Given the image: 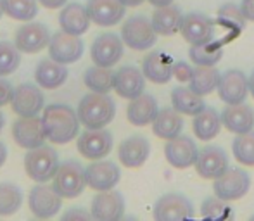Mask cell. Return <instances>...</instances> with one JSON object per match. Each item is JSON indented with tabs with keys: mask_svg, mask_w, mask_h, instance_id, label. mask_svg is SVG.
<instances>
[{
	"mask_svg": "<svg viewBox=\"0 0 254 221\" xmlns=\"http://www.w3.org/2000/svg\"><path fill=\"white\" fill-rule=\"evenodd\" d=\"M192 130L199 140H213L218 137L221 130V117L214 108H204L201 112H197L192 121Z\"/></svg>",
	"mask_w": 254,
	"mask_h": 221,
	"instance_id": "cell-31",
	"label": "cell"
},
{
	"mask_svg": "<svg viewBox=\"0 0 254 221\" xmlns=\"http://www.w3.org/2000/svg\"><path fill=\"white\" fill-rule=\"evenodd\" d=\"M220 76V71L214 66H195L190 80H189V88L204 97V95L211 94L214 88H218Z\"/></svg>",
	"mask_w": 254,
	"mask_h": 221,
	"instance_id": "cell-33",
	"label": "cell"
},
{
	"mask_svg": "<svg viewBox=\"0 0 254 221\" xmlns=\"http://www.w3.org/2000/svg\"><path fill=\"white\" fill-rule=\"evenodd\" d=\"M249 94V78L239 69H228L220 76L218 95L227 106L242 104Z\"/></svg>",
	"mask_w": 254,
	"mask_h": 221,
	"instance_id": "cell-16",
	"label": "cell"
},
{
	"mask_svg": "<svg viewBox=\"0 0 254 221\" xmlns=\"http://www.w3.org/2000/svg\"><path fill=\"white\" fill-rule=\"evenodd\" d=\"M28 206L35 218L49 220L59 215L63 208V197L47 183H40L31 188L28 195Z\"/></svg>",
	"mask_w": 254,
	"mask_h": 221,
	"instance_id": "cell-7",
	"label": "cell"
},
{
	"mask_svg": "<svg viewBox=\"0 0 254 221\" xmlns=\"http://www.w3.org/2000/svg\"><path fill=\"white\" fill-rule=\"evenodd\" d=\"M241 12L246 19L254 21V0H242L241 2Z\"/></svg>",
	"mask_w": 254,
	"mask_h": 221,
	"instance_id": "cell-45",
	"label": "cell"
},
{
	"mask_svg": "<svg viewBox=\"0 0 254 221\" xmlns=\"http://www.w3.org/2000/svg\"><path fill=\"white\" fill-rule=\"evenodd\" d=\"M3 14V5H2V0H0V17H2Z\"/></svg>",
	"mask_w": 254,
	"mask_h": 221,
	"instance_id": "cell-52",
	"label": "cell"
},
{
	"mask_svg": "<svg viewBox=\"0 0 254 221\" xmlns=\"http://www.w3.org/2000/svg\"><path fill=\"white\" fill-rule=\"evenodd\" d=\"M78 119L87 130H99L113 123L116 116V104L107 94L90 92L78 104Z\"/></svg>",
	"mask_w": 254,
	"mask_h": 221,
	"instance_id": "cell-2",
	"label": "cell"
},
{
	"mask_svg": "<svg viewBox=\"0 0 254 221\" xmlns=\"http://www.w3.org/2000/svg\"><path fill=\"white\" fill-rule=\"evenodd\" d=\"M251 188V176L241 167H228L223 174L214 178V195L227 202L242 199Z\"/></svg>",
	"mask_w": 254,
	"mask_h": 221,
	"instance_id": "cell-5",
	"label": "cell"
},
{
	"mask_svg": "<svg viewBox=\"0 0 254 221\" xmlns=\"http://www.w3.org/2000/svg\"><path fill=\"white\" fill-rule=\"evenodd\" d=\"M121 3H123L125 7H137V5H140L144 0H120Z\"/></svg>",
	"mask_w": 254,
	"mask_h": 221,
	"instance_id": "cell-49",
	"label": "cell"
},
{
	"mask_svg": "<svg viewBox=\"0 0 254 221\" xmlns=\"http://www.w3.org/2000/svg\"><path fill=\"white\" fill-rule=\"evenodd\" d=\"M23 192L14 183H0V216H12L21 209Z\"/></svg>",
	"mask_w": 254,
	"mask_h": 221,
	"instance_id": "cell-36",
	"label": "cell"
},
{
	"mask_svg": "<svg viewBox=\"0 0 254 221\" xmlns=\"http://www.w3.org/2000/svg\"><path fill=\"white\" fill-rule=\"evenodd\" d=\"M83 83L90 92L109 94L114 85V73L111 67H102L95 64L83 73Z\"/></svg>",
	"mask_w": 254,
	"mask_h": 221,
	"instance_id": "cell-34",
	"label": "cell"
},
{
	"mask_svg": "<svg viewBox=\"0 0 254 221\" xmlns=\"http://www.w3.org/2000/svg\"><path fill=\"white\" fill-rule=\"evenodd\" d=\"M59 167V156L51 145H40V147L30 149L24 156V169L31 180L38 183H47L52 180Z\"/></svg>",
	"mask_w": 254,
	"mask_h": 221,
	"instance_id": "cell-3",
	"label": "cell"
},
{
	"mask_svg": "<svg viewBox=\"0 0 254 221\" xmlns=\"http://www.w3.org/2000/svg\"><path fill=\"white\" fill-rule=\"evenodd\" d=\"M182 12L175 5L156 7V12L152 14V28L161 37H173L175 33L180 31Z\"/></svg>",
	"mask_w": 254,
	"mask_h": 221,
	"instance_id": "cell-30",
	"label": "cell"
},
{
	"mask_svg": "<svg viewBox=\"0 0 254 221\" xmlns=\"http://www.w3.org/2000/svg\"><path fill=\"white\" fill-rule=\"evenodd\" d=\"M149 3H152L154 7H164V5H171L173 0H147Z\"/></svg>",
	"mask_w": 254,
	"mask_h": 221,
	"instance_id": "cell-48",
	"label": "cell"
},
{
	"mask_svg": "<svg viewBox=\"0 0 254 221\" xmlns=\"http://www.w3.org/2000/svg\"><path fill=\"white\" fill-rule=\"evenodd\" d=\"M218 21L228 28H234L235 33H241L246 26V17L242 16L241 7L234 5V3H225L218 10Z\"/></svg>",
	"mask_w": 254,
	"mask_h": 221,
	"instance_id": "cell-41",
	"label": "cell"
},
{
	"mask_svg": "<svg viewBox=\"0 0 254 221\" xmlns=\"http://www.w3.org/2000/svg\"><path fill=\"white\" fill-rule=\"evenodd\" d=\"M3 14L16 21H31L38 14L37 0H2Z\"/></svg>",
	"mask_w": 254,
	"mask_h": 221,
	"instance_id": "cell-37",
	"label": "cell"
},
{
	"mask_svg": "<svg viewBox=\"0 0 254 221\" xmlns=\"http://www.w3.org/2000/svg\"><path fill=\"white\" fill-rule=\"evenodd\" d=\"M76 149L85 159L97 161L106 158L113 149V135L104 128L99 130H87L78 137Z\"/></svg>",
	"mask_w": 254,
	"mask_h": 221,
	"instance_id": "cell-14",
	"label": "cell"
},
{
	"mask_svg": "<svg viewBox=\"0 0 254 221\" xmlns=\"http://www.w3.org/2000/svg\"><path fill=\"white\" fill-rule=\"evenodd\" d=\"M85 52V45L78 35H71L66 31H57L49 42V55L59 64H73L81 59Z\"/></svg>",
	"mask_w": 254,
	"mask_h": 221,
	"instance_id": "cell-10",
	"label": "cell"
},
{
	"mask_svg": "<svg viewBox=\"0 0 254 221\" xmlns=\"http://www.w3.org/2000/svg\"><path fill=\"white\" fill-rule=\"evenodd\" d=\"M92 215L87 209H69L63 215V220H90Z\"/></svg>",
	"mask_w": 254,
	"mask_h": 221,
	"instance_id": "cell-44",
	"label": "cell"
},
{
	"mask_svg": "<svg viewBox=\"0 0 254 221\" xmlns=\"http://www.w3.org/2000/svg\"><path fill=\"white\" fill-rule=\"evenodd\" d=\"M90 16H88V10L85 5L78 2L67 3L59 14V24L63 28V31L71 35H78L81 37L83 33H87L88 28H90Z\"/></svg>",
	"mask_w": 254,
	"mask_h": 221,
	"instance_id": "cell-26",
	"label": "cell"
},
{
	"mask_svg": "<svg viewBox=\"0 0 254 221\" xmlns=\"http://www.w3.org/2000/svg\"><path fill=\"white\" fill-rule=\"evenodd\" d=\"M189 57L195 66H216L223 57V44L211 40L207 44L190 45Z\"/></svg>",
	"mask_w": 254,
	"mask_h": 221,
	"instance_id": "cell-35",
	"label": "cell"
},
{
	"mask_svg": "<svg viewBox=\"0 0 254 221\" xmlns=\"http://www.w3.org/2000/svg\"><path fill=\"white\" fill-rule=\"evenodd\" d=\"M10 108L17 116H38V112L45 108V97L37 85L21 83L14 88Z\"/></svg>",
	"mask_w": 254,
	"mask_h": 221,
	"instance_id": "cell-12",
	"label": "cell"
},
{
	"mask_svg": "<svg viewBox=\"0 0 254 221\" xmlns=\"http://www.w3.org/2000/svg\"><path fill=\"white\" fill-rule=\"evenodd\" d=\"M123 40L114 33H104L94 40L90 47V57L94 64L102 67H113L123 57Z\"/></svg>",
	"mask_w": 254,
	"mask_h": 221,
	"instance_id": "cell-19",
	"label": "cell"
},
{
	"mask_svg": "<svg viewBox=\"0 0 254 221\" xmlns=\"http://www.w3.org/2000/svg\"><path fill=\"white\" fill-rule=\"evenodd\" d=\"M120 180L121 171L113 161L97 159L85 169V181H87V187H90L92 190H111L120 183Z\"/></svg>",
	"mask_w": 254,
	"mask_h": 221,
	"instance_id": "cell-18",
	"label": "cell"
},
{
	"mask_svg": "<svg viewBox=\"0 0 254 221\" xmlns=\"http://www.w3.org/2000/svg\"><path fill=\"white\" fill-rule=\"evenodd\" d=\"M157 110V101L151 94H140L138 97L131 99L127 109V119L133 126H147L154 121Z\"/></svg>",
	"mask_w": 254,
	"mask_h": 221,
	"instance_id": "cell-27",
	"label": "cell"
},
{
	"mask_svg": "<svg viewBox=\"0 0 254 221\" xmlns=\"http://www.w3.org/2000/svg\"><path fill=\"white\" fill-rule=\"evenodd\" d=\"M232 152L239 165L254 166V130L237 135L232 144Z\"/></svg>",
	"mask_w": 254,
	"mask_h": 221,
	"instance_id": "cell-38",
	"label": "cell"
},
{
	"mask_svg": "<svg viewBox=\"0 0 254 221\" xmlns=\"http://www.w3.org/2000/svg\"><path fill=\"white\" fill-rule=\"evenodd\" d=\"M114 92L121 99H135L145 92V76L135 66H123L114 73Z\"/></svg>",
	"mask_w": 254,
	"mask_h": 221,
	"instance_id": "cell-21",
	"label": "cell"
},
{
	"mask_svg": "<svg viewBox=\"0 0 254 221\" xmlns=\"http://www.w3.org/2000/svg\"><path fill=\"white\" fill-rule=\"evenodd\" d=\"M192 71H194V67H190L187 62H184V60H177V62H173V76L177 78L178 81H189L192 76Z\"/></svg>",
	"mask_w": 254,
	"mask_h": 221,
	"instance_id": "cell-42",
	"label": "cell"
},
{
	"mask_svg": "<svg viewBox=\"0 0 254 221\" xmlns=\"http://www.w3.org/2000/svg\"><path fill=\"white\" fill-rule=\"evenodd\" d=\"M253 220H254V215H253Z\"/></svg>",
	"mask_w": 254,
	"mask_h": 221,
	"instance_id": "cell-53",
	"label": "cell"
},
{
	"mask_svg": "<svg viewBox=\"0 0 254 221\" xmlns=\"http://www.w3.org/2000/svg\"><path fill=\"white\" fill-rule=\"evenodd\" d=\"M21 64V52L10 42H0V76L12 74Z\"/></svg>",
	"mask_w": 254,
	"mask_h": 221,
	"instance_id": "cell-39",
	"label": "cell"
},
{
	"mask_svg": "<svg viewBox=\"0 0 254 221\" xmlns=\"http://www.w3.org/2000/svg\"><path fill=\"white\" fill-rule=\"evenodd\" d=\"M180 33L190 45L207 44L214 38V23L202 12H189L182 16Z\"/></svg>",
	"mask_w": 254,
	"mask_h": 221,
	"instance_id": "cell-13",
	"label": "cell"
},
{
	"mask_svg": "<svg viewBox=\"0 0 254 221\" xmlns=\"http://www.w3.org/2000/svg\"><path fill=\"white\" fill-rule=\"evenodd\" d=\"M220 117L221 124L235 135L248 133L254 128V109L251 106L244 104V102L242 104L227 106V109H223Z\"/></svg>",
	"mask_w": 254,
	"mask_h": 221,
	"instance_id": "cell-24",
	"label": "cell"
},
{
	"mask_svg": "<svg viewBox=\"0 0 254 221\" xmlns=\"http://www.w3.org/2000/svg\"><path fill=\"white\" fill-rule=\"evenodd\" d=\"M194 166L197 174L204 180H214L230 167L227 152L218 145H206L199 149Z\"/></svg>",
	"mask_w": 254,
	"mask_h": 221,
	"instance_id": "cell-15",
	"label": "cell"
},
{
	"mask_svg": "<svg viewBox=\"0 0 254 221\" xmlns=\"http://www.w3.org/2000/svg\"><path fill=\"white\" fill-rule=\"evenodd\" d=\"M14 88L10 85V81H7L3 76H0V108H3L5 104H9L12 99Z\"/></svg>",
	"mask_w": 254,
	"mask_h": 221,
	"instance_id": "cell-43",
	"label": "cell"
},
{
	"mask_svg": "<svg viewBox=\"0 0 254 221\" xmlns=\"http://www.w3.org/2000/svg\"><path fill=\"white\" fill-rule=\"evenodd\" d=\"M38 2H40L45 9H59V7H63L67 0H38Z\"/></svg>",
	"mask_w": 254,
	"mask_h": 221,
	"instance_id": "cell-46",
	"label": "cell"
},
{
	"mask_svg": "<svg viewBox=\"0 0 254 221\" xmlns=\"http://www.w3.org/2000/svg\"><path fill=\"white\" fill-rule=\"evenodd\" d=\"M249 92H251V95L254 97V71L251 76H249Z\"/></svg>",
	"mask_w": 254,
	"mask_h": 221,
	"instance_id": "cell-50",
	"label": "cell"
},
{
	"mask_svg": "<svg viewBox=\"0 0 254 221\" xmlns=\"http://www.w3.org/2000/svg\"><path fill=\"white\" fill-rule=\"evenodd\" d=\"M152 133L163 140H171L178 137L184 130V119L182 114L173 108H163L157 110L152 121Z\"/></svg>",
	"mask_w": 254,
	"mask_h": 221,
	"instance_id": "cell-29",
	"label": "cell"
},
{
	"mask_svg": "<svg viewBox=\"0 0 254 221\" xmlns=\"http://www.w3.org/2000/svg\"><path fill=\"white\" fill-rule=\"evenodd\" d=\"M195 215L194 206L185 195L178 192H170L159 197L154 204V218L159 221L192 220Z\"/></svg>",
	"mask_w": 254,
	"mask_h": 221,
	"instance_id": "cell-8",
	"label": "cell"
},
{
	"mask_svg": "<svg viewBox=\"0 0 254 221\" xmlns=\"http://www.w3.org/2000/svg\"><path fill=\"white\" fill-rule=\"evenodd\" d=\"M52 181L54 190L63 199H76L87 187L85 167L78 161H66L59 165Z\"/></svg>",
	"mask_w": 254,
	"mask_h": 221,
	"instance_id": "cell-4",
	"label": "cell"
},
{
	"mask_svg": "<svg viewBox=\"0 0 254 221\" xmlns=\"http://www.w3.org/2000/svg\"><path fill=\"white\" fill-rule=\"evenodd\" d=\"M156 35L152 23L145 16H133L121 26V40L133 51H147L154 47Z\"/></svg>",
	"mask_w": 254,
	"mask_h": 221,
	"instance_id": "cell-6",
	"label": "cell"
},
{
	"mask_svg": "<svg viewBox=\"0 0 254 221\" xmlns=\"http://www.w3.org/2000/svg\"><path fill=\"white\" fill-rule=\"evenodd\" d=\"M12 138L21 149H26V151L44 145L47 135H45L42 117L19 116V119H16L12 124Z\"/></svg>",
	"mask_w": 254,
	"mask_h": 221,
	"instance_id": "cell-9",
	"label": "cell"
},
{
	"mask_svg": "<svg viewBox=\"0 0 254 221\" xmlns=\"http://www.w3.org/2000/svg\"><path fill=\"white\" fill-rule=\"evenodd\" d=\"M3 124H5V117H3L2 110H0V131L3 130Z\"/></svg>",
	"mask_w": 254,
	"mask_h": 221,
	"instance_id": "cell-51",
	"label": "cell"
},
{
	"mask_svg": "<svg viewBox=\"0 0 254 221\" xmlns=\"http://www.w3.org/2000/svg\"><path fill=\"white\" fill-rule=\"evenodd\" d=\"M197 152L199 149L195 142L182 133L168 140L164 145V158L177 169H187V167L194 166L195 159H197Z\"/></svg>",
	"mask_w": 254,
	"mask_h": 221,
	"instance_id": "cell-17",
	"label": "cell"
},
{
	"mask_svg": "<svg viewBox=\"0 0 254 221\" xmlns=\"http://www.w3.org/2000/svg\"><path fill=\"white\" fill-rule=\"evenodd\" d=\"M90 215L94 220H121L125 215V199L114 188L101 190L92 199Z\"/></svg>",
	"mask_w": 254,
	"mask_h": 221,
	"instance_id": "cell-20",
	"label": "cell"
},
{
	"mask_svg": "<svg viewBox=\"0 0 254 221\" xmlns=\"http://www.w3.org/2000/svg\"><path fill=\"white\" fill-rule=\"evenodd\" d=\"M49 42H51V31L42 23L26 21V24L17 28L14 35V45L23 54H37L49 47Z\"/></svg>",
	"mask_w": 254,
	"mask_h": 221,
	"instance_id": "cell-11",
	"label": "cell"
},
{
	"mask_svg": "<svg viewBox=\"0 0 254 221\" xmlns=\"http://www.w3.org/2000/svg\"><path fill=\"white\" fill-rule=\"evenodd\" d=\"M171 108L185 116H195L206 108V104L202 101V95H197L187 87H177L171 92Z\"/></svg>",
	"mask_w": 254,
	"mask_h": 221,
	"instance_id": "cell-32",
	"label": "cell"
},
{
	"mask_svg": "<svg viewBox=\"0 0 254 221\" xmlns=\"http://www.w3.org/2000/svg\"><path fill=\"white\" fill-rule=\"evenodd\" d=\"M149 154H151V144L142 135H131V137L125 138L118 147L120 163L127 167H131V169L144 165Z\"/></svg>",
	"mask_w": 254,
	"mask_h": 221,
	"instance_id": "cell-22",
	"label": "cell"
},
{
	"mask_svg": "<svg viewBox=\"0 0 254 221\" xmlns=\"http://www.w3.org/2000/svg\"><path fill=\"white\" fill-rule=\"evenodd\" d=\"M201 216L204 220H228L232 216V209L227 201L220 197H207L204 199L201 206Z\"/></svg>",
	"mask_w": 254,
	"mask_h": 221,
	"instance_id": "cell-40",
	"label": "cell"
},
{
	"mask_svg": "<svg viewBox=\"0 0 254 221\" xmlns=\"http://www.w3.org/2000/svg\"><path fill=\"white\" fill-rule=\"evenodd\" d=\"M5 161H7V147L3 142H0V167L5 165Z\"/></svg>",
	"mask_w": 254,
	"mask_h": 221,
	"instance_id": "cell-47",
	"label": "cell"
},
{
	"mask_svg": "<svg viewBox=\"0 0 254 221\" xmlns=\"http://www.w3.org/2000/svg\"><path fill=\"white\" fill-rule=\"evenodd\" d=\"M87 10L92 23L99 26H114L125 17L127 7L120 0H88Z\"/></svg>",
	"mask_w": 254,
	"mask_h": 221,
	"instance_id": "cell-23",
	"label": "cell"
},
{
	"mask_svg": "<svg viewBox=\"0 0 254 221\" xmlns=\"http://www.w3.org/2000/svg\"><path fill=\"white\" fill-rule=\"evenodd\" d=\"M67 67L66 64H59L52 59H44L38 62L35 69V81L38 87L45 90H56L63 87L67 80Z\"/></svg>",
	"mask_w": 254,
	"mask_h": 221,
	"instance_id": "cell-28",
	"label": "cell"
},
{
	"mask_svg": "<svg viewBox=\"0 0 254 221\" xmlns=\"http://www.w3.org/2000/svg\"><path fill=\"white\" fill-rule=\"evenodd\" d=\"M42 123H44L47 140L57 145L69 144L80 130L76 110L66 104H51L44 108Z\"/></svg>",
	"mask_w": 254,
	"mask_h": 221,
	"instance_id": "cell-1",
	"label": "cell"
},
{
	"mask_svg": "<svg viewBox=\"0 0 254 221\" xmlns=\"http://www.w3.org/2000/svg\"><path fill=\"white\" fill-rule=\"evenodd\" d=\"M142 73L145 80L156 85H164L173 78V62L163 52H149L142 60Z\"/></svg>",
	"mask_w": 254,
	"mask_h": 221,
	"instance_id": "cell-25",
	"label": "cell"
}]
</instances>
